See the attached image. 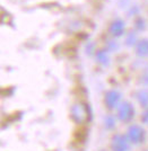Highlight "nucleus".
Wrapping results in <instances>:
<instances>
[{
	"instance_id": "obj_1",
	"label": "nucleus",
	"mask_w": 148,
	"mask_h": 151,
	"mask_svg": "<svg viewBox=\"0 0 148 151\" xmlns=\"http://www.w3.org/2000/svg\"><path fill=\"white\" fill-rule=\"evenodd\" d=\"M122 28H123V24L122 22H120V20L113 23V25H112V31L114 32V33H118V34L122 32Z\"/></svg>"
}]
</instances>
